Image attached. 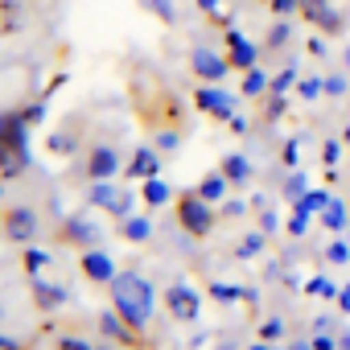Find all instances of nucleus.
<instances>
[{"instance_id":"nucleus-1","label":"nucleus","mask_w":350,"mask_h":350,"mask_svg":"<svg viewBox=\"0 0 350 350\" xmlns=\"http://www.w3.org/2000/svg\"><path fill=\"white\" fill-rule=\"evenodd\" d=\"M128 95H132V107H136V116H140V124L148 132H157V136H178L186 128V103H182V95H173L169 87H161L152 75L144 83L132 79L128 83Z\"/></svg>"},{"instance_id":"nucleus-2","label":"nucleus","mask_w":350,"mask_h":350,"mask_svg":"<svg viewBox=\"0 0 350 350\" xmlns=\"http://www.w3.org/2000/svg\"><path fill=\"white\" fill-rule=\"evenodd\" d=\"M107 293H111V305H116V313L132 325V329H148V317H152V284L144 280V276H136V272H116V280L107 284Z\"/></svg>"},{"instance_id":"nucleus-3","label":"nucleus","mask_w":350,"mask_h":350,"mask_svg":"<svg viewBox=\"0 0 350 350\" xmlns=\"http://www.w3.org/2000/svg\"><path fill=\"white\" fill-rule=\"evenodd\" d=\"M29 124L21 120V107L0 111V182L21 178L29 165V144H25Z\"/></svg>"},{"instance_id":"nucleus-4","label":"nucleus","mask_w":350,"mask_h":350,"mask_svg":"<svg viewBox=\"0 0 350 350\" xmlns=\"http://www.w3.org/2000/svg\"><path fill=\"white\" fill-rule=\"evenodd\" d=\"M173 223H178V231H186L190 239H211L215 235V206L206 198H198V190H182L173 194Z\"/></svg>"},{"instance_id":"nucleus-5","label":"nucleus","mask_w":350,"mask_h":350,"mask_svg":"<svg viewBox=\"0 0 350 350\" xmlns=\"http://www.w3.org/2000/svg\"><path fill=\"white\" fill-rule=\"evenodd\" d=\"M0 235H5L9 243L29 247L33 235H38V215L29 206H5V211H0Z\"/></svg>"},{"instance_id":"nucleus-6","label":"nucleus","mask_w":350,"mask_h":350,"mask_svg":"<svg viewBox=\"0 0 350 350\" xmlns=\"http://www.w3.org/2000/svg\"><path fill=\"white\" fill-rule=\"evenodd\" d=\"M116 173H124L120 152H116L111 144H91L87 157H83V178H87V182H111Z\"/></svg>"},{"instance_id":"nucleus-7","label":"nucleus","mask_w":350,"mask_h":350,"mask_svg":"<svg viewBox=\"0 0 350 350\" xmlns=\"http://www.w3.org/2000/svg\"><path fill=\"white\" fill-rule=\"evenodd\" d=\"M297 17H305L321 38H342V29H346V21L334 9V0H301V13Z\"/></svg>"},{"instance_id":"nucleus-8","label":"nucleus","mask_w":350,"mask_h":350,"mask_svg":"<svg viewBox=\"0 0 350 350\" xmlns=\"http://www.w3.org/2000/svg\"><path fill=\"white\" fill-rule=\"evenodd\" d=\"M165 313H169L173 321L190 325V321L202 317V301H198V293H194L190 284H169V288H165Z\"/></svg>"},{"instance_id":"nucleus-9","label":"nucleus","mask_w":350,"mask_h":350,"mask_svg":"<svg viewBox=\"0 0 350 350\" xmlns=\"http://www.w3.org/2000/svg\"><path fill=\"white\" fill-rule=\"evenodd\" d=\"M194 107H198L202 116H211L215 124L235 120V95H227L223 87H211V83H202V87L194 91Z\"/></svg>"},{"instance_id":"nucleus-10","label":"nucleus","mask_w":350,"mask_h":350,"mask_svg":"<svg viewBox=\"0 0 350 350\" xmlns=\"http://www.w3.org/2000/svg\"><path fill=\"white\" fill-rule=\"evenodd\" d=\"M223 54H227L231 70H239V75H247V70L260 66V50H256L239 29H223Z\"/></svg>"},{"instance_id":"nucleus-11","label":"nucleus","mask_w":350,"mask_h":350,"mask_svg":"<svg viewBox=\"0 0 350 350\" xmlns=\"http://www.w3.org/2000/svg\"><path fill=\"white\" fill-rule=\"evenodd\" d=\"M190 70H194V79L198 83H211V87H219L223 83V75L231 70V62H227V54H215V50H194L190 54Z\"/></svg>"},{"instance_id":"nucleus-12","label":"nucleus","mask_w":350,"mask_h":350,"mask_svg":"<svg viewBox=\"0 0 350 350\" xmlns=\"http://www.w3.org/2000/svg\"><path fill=\"white\" fill-rule=\"evenodd\" d=\"M79 272H83L87 284H103V288L116 280L111 256H107V252H95V247H83V252H79Z\"/></svg>"},{"instance_id":"nucleus-13","label":"nucleus","mask_w":350,"mask_h":350,"mask_svg":"<svg viewBox=\"0 0 350 350\" xmlns=\"http://www.w3.org/2000/svg\"><path fill=\"white\" fill-rule=\"evenodd\" d=\"M91 202H95V206H103L116 223H120V219H128V211H132V194H128L124 186H103V182H95Z\"/></svg>"},{"instance_id":"nucleus-14","label":"nucleus","mask_w":350,"mask_h":350,"mask_svg":"<svg viewBox=\"0 0 350 350\" xmlns=\"http://www.w3.org/2000/svg\"><path fill=\"white\" fill-rule=\"evenodd\" d=\"M99 329H103L107 338H116L120 346H128V350H144V334L132 329L120 313H99Z\"/></svg>"},{"instance_id":"nucleus-15","label":"nucleus","mask_w":350,"mask_h":350,"mask_svg":"<svg viewBox=\"0 0 350 350\" xmlns=\"http://www.w3.org/2000/svg\"><path fill=\"white\" fill-rule=\"evenodd\" d=\"M29 297H33V305H38L42 313H58V309L66 305V288L46 284V280H38V276H29Z\"/></svg>"},{"instance_id":"nucleus-16","label":"nucleus","mask_w":350,"mask_h":350,"mask_svg":"<svg viewBox=\"0 0 350 350\" xmlns=\"http://www.w3.org/2000/svg\"><path fill=\"white\" fill-rule=\"evenodd\" d=\"M157 169H161L157 152H152V148H136L132 161L124 165V178H128V182H148V178H157Z\"/></svg>"},{"instance_id":"nucleus-17","label":"nucleus","mask_w":350,"mask_h":350,"mask_svg":"<svg viewBox=\"0 0 350 350\" xmlns=\"http://www.w3.org/2000/svg\"><path fill=\"white\" fill-rule=\"evenodd\" d=\"M219 173H223L235 190H243V186L252 182V165H247V157H239V152H227V157L219 161Z\"/></svg>"},{"instance_id":"nucleus-18","label":"nucleus","mask_w":350,"mask_h":350,"mask_svg":"<svg viewBox=\"0 0 350 350\" xmlns=\"http://www.w3.org/2000/svg\"><path fill=\"white\" fill-rule=\"evenodd\" d=\"M194 190H198V198H206L211 206H219V202L227 198V190H231V182L223 178V173H219V169H211V173H202V182H198Z\"/></svg>"},{"instance_id":"nucleus-19","label":"nucleus","mask_w":350,"mask_h":350,"mask_svg":"<svg viewBox=\"0 0 350 350\" xmlns=\"http://www.w3.org/2000/svg\"><path fill=\"white\" fill-rule=\"evenodd\" d=\"M116 235L120 239H128V243H148V235H152V219H120L116 223Z\"/></svg>"},{"instance_id":"nucleus-20","label":"nucleus","mask_w":350,"mask_h":350,"mask_svg":"<svg viewBox=\"0 0 350 350\" xmlns=\"http://www.w3.org/2000/svg\"><path fill=\"white\" fill-rule=\"evenodd\" d=\"M140 202H144L148 211H157V206L173 202V190H169L161 178H148V182H140Z\"/></svg>"},{"instance_id":"nucleus-21","label":"nucleus","mask_w":350,"mask_h":350,"mask_svg":"<svg viewBox=\"0 0 350 350\" xmlns=\"http://www.w3.org/2000/svg\"><path fill=\"white\" fill-rule=\"evenodd\" d=\"M21 0H0V38L21 33Z\"/></svg>"},{"instance_id":"nucleus-22","label":"nucleus","mask_w":350,"mask_h":350,"mask_svg":"<svg viewBox=\"0 0 350 350\" xmlns=\"http://www.w3.org/2000/svg\"><path fill=\"white\" fill-rule=\"evenodd\" d=\"M268 87H272V79H268V75H264V70L256 66V70H247V75H243V87H239V91H243L247 99H260V95H264Z\"/></svg>"},{"instance_id":"nucleus-23","label":"nucleus","mask_w":350,"mask_h":350,"mask_svg":"<svg viewBox=\"0 0 350 350\" xmlns=\"http://www.w3.org/2000/svg\"><path fill=\"white\" fill-rule=\"evenodd\" d=\"M21 268H25V276H38L42 268H50V252H42V247H25V252H21Z\"/></svg>"},{"instance_id":"nucleus-24","label":"nucleus","mask_w":350,"mask_h":350,"mask_svg":"<svg viewBox=\"0 0 350 350\" xmlns=\"http://www.w3.org/2000/svg\"><path fill=\"white\" fill-rule=\"evenodd\" d=\"M140 9H144V13H157L161 25H173V21H178V13H173L169 0H140Z\"/></svg>"},{"instance_id":"nucleus-25","label":"nucleus","mask_w":350,"mask_h":350,"mask_svg":"<svg viewBox=\"0 0 350 350\" xmlns=\"http://www.w3.org/2000/svg\"><path fill=\"white\" fill-rule=\"evenodd\" d=\"M268 9H272L276 21H284V17H297L301 13V0H268Z\"/></svg>"},{"instance_id":"nucleus-26","label":"nucleus","mask_w":350,"mask_h":350,"mask_svg":"<svg viewBox=\"0 0 350 350\" xmlns=\"http://www.w3.org/2000/svg\"><path fill=\"white\" fill-rule=\"evenodd\" d=\"M288 42V21H276L272 29H268V42H264V50H276V46H284Z\"/></svg>"},{"instance_id":"nucleus-27","label":"nucleus","mask_w":350,"mask_h":350,"mask_svg":"<svg viewBox=\"0 0 350 350\" xmlns=\"http://www.w3.org/2000/svg\"><path fill=\"white\" fill-rule=\"evenodd\" d=\"M288 83H297V70H280V75L272 79V87H268V91H272V95H284V91H288Z\"/></svg>"},{"instance_id":"nucleus-28","label":"nucleus","mask_w":350,"mask_h":350,"mask_svg":"<svg viewBox=\"0 0 350 350\" xmlns=\"http://www.w3.org/2000/svg\"><path fill=\"white\" fill-rule=\"evenodd\" d=\"M42 116H46V103L38 99V103H29V107H21V120L33 128V124H42Z\"/></svg>"},{"instance_id":"nucleus-29","label":"nucleus","mask_w":350,"mask_h":350,"mask_svg":"<svg viewBox=\"0 0 350 350\" xmlns=\"http://www.w3.org/2000/svg\"><path fill=\"white\" fill-rule=\"evenodd\" d=\"M321 91H325V83H321V79H301V95H305V99H317Z\"/></svg>"},{"instance_id":"nucleus-30","label":"nucleus","mask_w":350,"mask_h":350,"mask_svg":"<svg viewBox=\"0 0 350 350\" xmlns=\"http://www.w3.org/2000/svg\"><path fill=\"white\" fill-rule=\"evenodd\" d=\"M321 219H325V227H334V231H338V227H342V206H338V202H329Z\"/></svg>"},{"instance_id":"nucleus-31","label":"nucleus","mask_w":350,"mask_h":350,"mask_svg":"<svg viewBox=\"0 0 350 350\" xmlns=\"http://www.w3.org/2000/svg\"><path fill=\"white\" fill-rule=\"evenodd\" d=\"M260 247H264V235H247V239L239 243V256H256Z\"/></svg>"},{"instance_id":"nucleus-32","label":"nucleus","mask_w":350,"mask_h":350,"mask_svg":"<svg viewBox=\"0 0 350 350\" xmlns=\"http://www.w3.org/2000/svg\"><path fill=\"white\" fill-rule=\"evenodd\" d=\"M211 297H219V301H239V293L227 288V284H211Z\"/></svg>"},{"instance_id":"nucleus-33","label":"nucleus","mask_w":350,"mask_h":350,"mask_svg":"<svg viewBox=\"0 0 350 350\" xmlns=\"http://www.w3.org/2000/svg\"><path fill=\"white\" fill-rule=\"evenodd\" d=\"M272 338H280V321H264L260 325V342H272Z\"/></svg>"},{"instance_id":"nucleus-34","label":"nucleus","mask_w":350,"mask_h":350,"mask_svg":"<svg viewBox=\"0 0 350 350\" xmlns=\"http://www.w3.org/2000/svg\"><path fill=\"white\" fill-rule=\"evenodd\" d=\"M305 227H309V223H305V215L297 211V215L288 219V235H305Z\"/></svg>"},{"instance_id":"nucleus-35","label":"nucleus","mask_w":350,"mask_h":350,"mask_svg":"<svg viewBox=\"0 0 350 350\" xmlns=\"http://www.w3.org/2000/svg\"><path fill=\"white\" fill-rule=\"evenodd\" d=\"M58 350H95V346H87L79 338H58Z\"/></svg>"},{"instance_id":"nucleus-36","label":"nucleus","mask_w":350,"mask_h":350,"mask_svg":"<svg viewBox=\"0 0 350 350\" xmlns=\"http://www.w3.org/2000/svg\"><path fill=\"white\" fill-rule=\"evenodd\" d=\"M329 260H334V264L350 260V247H346V243H334V247H329Z\"/></svg>"},{"instance_id":"nucleus-37","label":"nucleus","mask_w":350,"mask_h":350,"mask_svg":"<svg viewBox=\"0 0 350 350\" xmlns=\"http://www.w3.org/2000/svg\"><path fill=\"white\" fill-rule=\"evenodd\" d=\"M309 288H313V293H321V297H334V284H329V280H321V276H317Z\"/></svg>"},{"instance_id":"nucleus-38","label":"nucleus","mask_w":350,"mask_h":350,"mask_svg":"<svg viewBox=\"0 0 350 350\" xmlns=\"http://www.w3.org/2000/svg\"><path fill=\"white\" fill-rule=\"evenodd\" d=\"M280 111H284V99H280V95H276V99H272V103H268V111H264V116H268V120H272V116H280Z\"/></svg>"},{"instance_id":"nucleus-39","label":"nucleus","mask_w":350,"mask_h":350,"mask_svg":"<svg viewBox=\"0 0 350 350\" xmlns=\"http://www.w3.org/2000/svg\"><path fill=\"white\" fill-rule=\"evenodd\" d=\"M321 161H329V165H334V161H338V144H334V140H329V144H325V148H321Z\"/></svg>"},{"instance_id":"nucleus-40","label":"nucleus","mask_w":350,"mask_h":350,"mask_svg":"<svg viewBox=\"0 0 350 350\" xmlns=\"http://www.w3.org/2000/svg\"><path fill=\"white\" fill-rule=\"evenodd\" d=\"M309 350H334V342H329V338H325V334H317V338H313V346H309Z\"/></svg>"},{"instance_id":"nucleus-41","label":"nucleus","mask_w":350,"mask_h":350,"mask_svg":"<svg viewBox=\"0 0 350 350\" xmlns=\"http://www.w3.org/2000/svg\"><path fill=\"white\" fill-rule=\"evenodd\" d=\"M198 9H202L206 17H215V13H219V0H198Z\"/></svg>"},{"instance_id":"nucleus-42","label":"nucleus","mask_w":350,"mask_h":350,"mask_svg":"<svg viewBox=\"0 0 350 350\" xmlns=\"http://www.w3.org/2000/svg\"><path fill=\"white\" fill-rule=\"evenodd\" d=\"M0 350H29L25 342H13V338H0Z\"/></svg>"},{"instance_id":"nucleus-43","label":"nucleus","mask_w":350,"mask_h":350,"mask_svg":"<svg viewBox=\"0 0 350 350\" xmlns=\"http://www.w3.org/2000/svg\"><path fill=\"white\" fill-rule=\"evenodd\" d=\"M309 54H313V58H321V54H325V46H321L317 38H309Z\"/></svg>"},{"instance_id":"nucleus-44","label":"nucleus","mask_w":350,"mask_h":350,"mask_svg":"<svg viewBox=\"0 0 350 350\" xmlns=\"http://www.w3.org/2000/svg\"><path fill=\"white\" fill-rule=\"evenodd\" d=\"M284 165H297V144H284Z\"/></svg>"},{"instance_id":"nucleus-45","label":"nucleus","mask_w":350,"mask_h":350,"mask_svg":"<svg viewBox=\"0 0 350 350\" xmlns=\"http://www.w3.org/2000/svg\"><path fill=\"white\" fill-rule=\"evenodd\" d=\"M247 350H272V346H268V342H252Z\"/></svg>"},{"instance_id":"nucleus-46","label":"nucleus","mask_w":350,"mask_h":350,"mask_svg":"<svg viewBox=\"0 0 350 350\" xmlns=\"http://www.w3.org/2000/svg\"><path fill=\"white\" fill-rule=\"evenodd\" d=\"M288 350H309V346H288Z\"/></svg>"},{"instance_id":"nucleus-47","label":"nucleus","mask_w":350,"mask_h":350,"mask_svg":"<svg viewBox=\"0 0 350 350\" xmlns=\"http://www.w3.org/2000/svg\"><path fill=\"white\" fill-rule=\"evenodd\" d=\"M95 350H107V346H95Z\"/></svg>"},{"instance_id":"nucleus-48","label":"nucleus","mask_w":350,"mask_h":350,"mask_svg":"<svg viewBox=\"0 0 350 350\" xmlns=\"http://www.w3.org/2000/svg\"><path fill=\"white\" fill-rule=\"evenodd\" d=\"M260 5H268V0H260Z\"/></svg>"}]
</instances>
